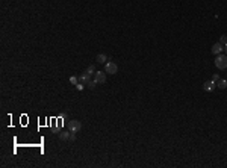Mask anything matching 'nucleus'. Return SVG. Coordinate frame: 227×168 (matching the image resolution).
I'll list each match as a JSON object with an SVG mask.
<instances>
[{"label":"nucleus","instance_id":"obj_1","mask_svg":"<svg viewBox=\"0 0 227 168\" xmlns=\"http://www.w3.org/2000/svg\"><path fill=\"white\" fill-rule=\"evenodd\" d=\"M215 67L218 70H226L227 68V55H217V58H215Z\"/></svg>","mask_w":227,"mask_h":168},{"label":"nucleus","instance_id":"obj_2","mask_svg":"<svg viewBox=\"0 0 227 168\" xmlns=\"http://www.w3.org/2000/svg\"><path fill=\"white\" fill-rule=\"evenodd\" d=\"M68 129H70V132H79L82 129V124H81V121H77V120H70L68 121Z\"/></svg>","mask_w":227,"mask_h":168},{"label":"nucleus","instance_id":"obj_3","mask_svg":"<svg viewBox=\"0 0 227 168\" xmlns=\"http://www.w3.org/2000/svg\"><path fill=\"white\" fill-rule=\"evenodd\" d=\"M104 71L109 73V74H115L118 71V65L115 62H106L104 64Z\"/></svg>","mask_w":227,"mask_h":168},{"label":"nucleus","instance_id":"obj_4","mask_svg":"<svg viewBox=\"0 0 227 168\" xmlns=\"http://www.w3.org/2000/svg\"><path fill=\"white\" fill-rule=\"evenodd\" d=\"M59 139H62V141H74L76 139V135H74V132H61L59 133Z\"/></svg>","mask_w":227,"mask_h":168},{"label":"nucleus","instance_id":"obj_5","mask_svg":"<svg viewBox=\"0 0 227 168\" xmlns=\"http://www.w3.org/2000/svg\"><path fill=\"white\" fill-rule=\"evenodd\" d=\"M106 71H96V77H94V80L97 83H104L106 82Z\"/></svg>","mask_w":227,"mask_h":168},{"label":"nucleus","instance_id":"obj_6","mask_svg":"<svg viewBox=\"0 0 227 168\" xmlns=\"http://www.w3.org/2000/svg\"><path fill=\"white\" fill-rule=\"evenodd\" d=\"M223 50H224V46L221 43H215V44L212 46V53L213 55H221Z\"/></svg>","mask_w":227,"mask_h":168},{"label":"nucleus","instance_id":"obj_7","mask_svg":"<svg viewBox=\"0 0 227 168\" xmlns=\"http://www.w3.org/2000/svg\"><path fill=\"white\" fill-rule=\"evenodd\" d=\"M89 80H91V74H88L86 71H85L83 74H81V76H79V82H81V83H83V85H86Z\"/></svg>","mask_w":227,"mask_h":168},{"label":"nucleus","instance_id":"obj_8","mask_svg":"<svg viewBox=\"0 0 227 168\" xmlns=\"http://www.w3.org/2000/svg\"><path fill=\"white\" fill-rule=\"evenodd\" d=\"M215 85H217V82H213V80H207V82L203 83V88L206 89V91H212V89L215 88Z\"/></svg>","mask_w":227,"mask_h":168},{"label":"nucleus","instance_id":"obj_9","mask_svg":"<svg viewBox=\"0 0 227 168\" xmlns=\"http://www.w3.org/2000/svg\"><path fill=\"white\" fill-rule=\"evenodd\" d=\"M96 61H97L99 64H106V61H108V56H106L104 53H99L97 58H96Z\"/></svg>","mask_w":227,"mask_h":168},{"label":"nucleus","instance_id":"obj_10","mask_svg":"<svg viewBox=\"0 0 227 168\" xmlns=\"http://www.w3.org/2000/svg\"><path fill=\"white\" fill-rule=\"evenodd\" d=\"M217 86H218L220 89H226V88H227V80H226V79H220V80L217 82Z\"/></svg>","mask_w":227,"mask_h":168},{"label":"nucleus","instance_id":"obj_11","mask_svg":"<svg viewBox=\"0 0 227 168\" xmlns=\"http://www.w3.org/2000/svg\"><path fill=\"white\" fill-rule=\"evenodd\" d=\"M70 83H73V85H77V83H79V77H76V76H71V77H70Z\"/></svg>","mask_w":227,"mask_h":168},{"label":"nucleus","instance_id":"obj_12","mask_svg":"<svg viewBox=\"0 0 227 168\" xmlns=\"http://www.w3.org/2000/svg\"><path fill=\"white\" fill-rule=\"evenodd\" d=\"M86 73H88V74H94V73H96V68H94V65H89V67L86 68Z\"/></svg>","mask_w":227,"mask_h":168},{"label":"nucleus","instance_id":"obj_13","mask_svg":"<svg viewBox=\"0 0 227 168\" xmlns=\"http://www.w3.org/2000/svg\"><path fill=\"white\" fill-rule=\"evenodd\" d=\"M86 85H88V88H91V89H94V86L97 85V82H96V80H89V82H88Z\"/></svg>","mask_w":227,"mask_h":168},{"label":"nucleus","instance_id":"obj_14","mask_svg":"<svg viewBox=\"0 0 227 168\" xmlns=\"http://www.w3.org/2000/svg\"><path fill=\"white\" fill-rule=\"evenodd\" d=\"M220 43H221L223 46H226V44H227V35H223V36L220 38Z\"/></svg>","mask_w":227,"mask_h":168},{"label":"nucleus","instance_id":"obj_15","mask_svg":"<svg viewBox=\"0 0 227 168\" xmlns=\"http://www.w3.org/2000/svg\"><path fill=\"white\" fill-rule=\"evenodd\" d=\"M212 80H213V82H218V80H220V74H217V73H215V74L212 76Z\"/></svg>","mask_w":227,"mask_h":168},{"label":"nucleus","instance_id":"obj_16","mask_svg":"<svg viewBox=\"0 0 227 168\" xmlns=\"http://www.w3.org/2000/svg\"><path fill=\"white\" fill-rule=\"evenodd\" d=\"M83 86H85L83 83H81V82H79V83L76 85V89H79V91H82V89H83Z\"/></svg>","mask_w":227,"mask_h":168},{"label":"nucleus","instance_id":"obj_17","mask_svg":"<svg viewBox=\"0 0 227 168\" xmlns=\"http://www.w3.org/2000/svg\"><path fill=\"white\" fill-rule=\"evenodd\" d=\"M224 51H226V55H227V44L224 46Z\"/></svg>","mask_w":227,"mask_h":168}]
</instances>
